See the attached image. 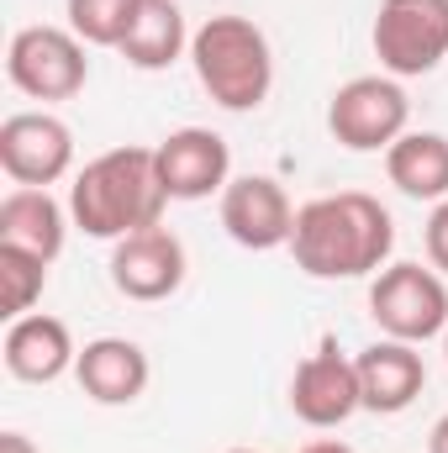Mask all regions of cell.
Returning a JSON list of instances; mask_svg holds the SVG:
<instances>
[{
    "instance_id": "cell-4",
    "label": "cell",
    "mask_w": 448,
    "mask_h": 453,
    "mask_svg": "<svg viewBox=\"0 0 448 453\" xmlns=\"http://www.w3.org/2000/svg\"><path fill=\"white\" fill-rule=\"evenodd\" d=\"M369 317L380 327V338L396 342H433L448 333V285L433 264H412L396 258L375 274L369 285Z\"/></svg>"
},
{
    "instance_id": "cell-2",
    "label": "cell",
    "mask_w": 448,
    "mask_h": 453,
    "mask_svg": "<svg viewBox=\"0 0 448 453\" xmlns=\"http://www.w3.org/2000/svg\"><path fill=\"white\" fill-rule=\"evenodd\" d=\"M164 206H169V190L158 180L153 148H143V142H121V148L96 153L69 185L74 226L101 242H121L132 232L164 226Z\"/></svg>"
},
{
    "instance_id": "cell-17",
    "label": "cell",
    "mask_w": 448,
    "mask_h": 453,
    "mask_svg": "<svg viewBox=\"0 0 448 453\" xmlns=\"http://www.w3.org/2000/svg\"><path fill=\"white\" fill-rule=\"evenodd\" d=\"M385 174L406 201H448V137L444 132H406L385 148Z\"/></svg>"
},
{
    "instance_id": "cell-20",
    "label": "cell",
    "mask_w": 448,
    "mask_h": 453,
    "mask_svg": "<svg viewBox=\"0 0 448 453\" xmlns=\"http://www.w3.org/2000/svg\"><path fill=\"white\" fill-rule=\"evenodd\" d=\"M143 0H69V32L85 48H121Z\"/></svg>"
},
{
    "instance_id": "cell-7",
    "label": "cell",
    "mask_w": 448,
    "mask_h": 453,
    "mask_svg": "<svg viewBox=\"0 0 448 453\" xmlns=\"http://www.w3.org/2000/svg\"><path fill=\"white\" fill-rule=\"evenodd\" d=\"M5 80L32 101H74L90 80L85 42L69 27H21L5 48Z\"/></svg>"
},
{
    "instance_id": "cell-18",
    "label": "cell",
    "mask_w": 448,
    "mask_h": 453,
    "mask_svg": "<svg viewBox=\"0 0 448 453\" xmlns=\"http://www.w3.org/2000/svg\"><path fill=\"white\" fill-rule=\"evenodd\" d=\"M69 206H58L48 190H11L5 201H0V242H21V248H32V253H42L48 264L64 253V242H69Z\"/></svg>"
},
{
    "instance_id": "cell-21",
    "label": "cell",
    "mask_w": 448,
    "mask_h": 453,
    "mask_svg": "<svg viewBox=\"0 0 448 453\" xmlns=\"http://www.w3.org/2000/svg\"><path fill=\"white\" fill-rule=\"evenodd\" d=\"M422 242H428V264L448 274V201H438L428 211V226H422Z\"/></svg>"
},
{
    "instance_id": "cell-8",
    "label": "cell",
    "mask_w": 448,
    "mask_h": 453,
    "mask_svg": "<svg viewBox=\"0 0 448 453\" xmlns=\"http://www.w3.org/2000/svg\"><path fill=\"white\" fill-rule=\"evenodd\" d=\"M0 169L21 190H48L74 169V132L53 111H16L0 121Z\"/></svg>"
},
{
    "instance_id": "cell-3",
    "label": "cell",
    "mask_w": 448,
    "mask_h": 453,
    "mask_svg": "<svg viewBox=\"0 0 448 453\" xmlns=\"http://www.w3.org/2000/svg\"><path fill=\"white\" fill-rule=\"evenodd\" d=\"M190 64H196L201 90L222 111H259L274 90L269 37L248 16H206L190 37Z\"/></svg>"
},
{
    "instance_id": "cell-19",
    "label": "cell",
    "mask_w": 448,
    "mask_h": 453,
    "mask_svg": "<svg viewBox=\"0 0 448 453\" xmlns=\"http://www.w3.org/2000/svg\"><path fill=\"white\" fill-rule=\"evenodd\" d=\"M42 290H48V258L21 242H0V317L5 322L27 317Z\"/></svg>"
},
{
    "instance_id": "cell-10",
    "label": "cell",
    "mask_w": 448,
    "mask_h": 453,
    "mask_svg": "<svg viewBox=\"0 0 448 453\" xmlns=\"http://www.w3.org/2000/svg\"><path fill=\"white\" fill-rule=\"evenodd\" d=\"M222 232L248 248V253H269V248H290V226H296V206L285 196L280 180L269 174H237L222 190Z\"/></svg>"
},
{
    "instance_id": "cell-6",
    "label": "cell",
    "mask_w": 448,
    "mask_h": 453,
    "mask_svg": "<svg viewBox=\"0 0 448 453\" xmlns=\"http://www.w3.org/2000/svg\"><path fill=\"white\" fill-rule=\"evenodd\" d=\"M406 121L412 101L396 74H359L328 101V132L348 153H385L396 137H406Z\"/></svg>"
},
{
    "instance_id": "cell-15",
    "label": "cell",
    "mask_w": 448,
    "mask_h": 453,
    "mask_svg": "<svg viewBox=\"0 0 448 453\" xmlns=\"http://www.w3.org/2000/svg\"><path fill=\"white\" fill-rule=\"evenodd\" d=\"M148 353L132 338H96L74 358V380L96 406H132L148 390Z\"/></svg>"
},
{
    "instance_id": "cell-11",
    "label": "cell",
    "mask_w": 448,
    "mask_h": 453,
    "mask_svg": "<svg viewBox=\"0 0 448 453\" xmlns=\"http://www.w3.org/2000/svg\"><path fill=\"white\" fill-rule=\"evenodd\" d=\"M185 269H190L185 242H180L169 226L132 232V237H121V242L112 248V285H116V296L143 301V306L169 301V296L185 285Z\"/></svg>"
},
{
    "instance_id": "cell-22",
    "label": "cell",
    "mask_w": 448,
    "mask_h": 453,
    "mask_svg": "<svg viewBox=\"0 0 448 453\" xmlns=\"http://www.w3.org/2000/svg\"><path fill=\"white\" fill-rule=\"evenodd\" d=\"M0 453H37V443H32L27 433H16V427H11V433H0Z\"/></svg>"
},
{
    "instance_id": "cell-23",
    "label": "cell",
    "mask_w": 448,
    "mask_h": 453,
    "mask_svg": "<svg viewBox=\"0 0 448 453\" xmlns=\"http://www.w3.org/2000/svg\"><path fill=\"white\" fill-rule=\"evenodd\" d=\"M428 453H448V411L433 422V433H428Z\"/></svg>"
},
{
    "instance_id": "cell-16",
    "label": "cell",
    "mask_w": 448,
    "mask_h": 453,
    "mask_svg": "<svg viewBox=\"0 0 448 453\" xmlns=\"http://www.w3.org/2000/svg\"><path fill=\"white\" fill-rule=\"evenodd\" d=\"M190 37H196V32L185 27V11H180L174 0H143L116 53H121L132 69L158 74V69H169V64H180V58L190 53Z\"/></svg>"
},
{
    "instance_id": "cell-5",
    "label": "cell",
    "mask_w": 448,
    "mask_h": 453,
    "mask_svg": "<svg viewBox=\"0 0 448 453\" xmlns=\"http://www.w3.org/2000/svg\"><path fill=\"white\" fill-rule=\"evenodd\" d=\"M375 58L396 80H422L448 58V0H380Z\"/></svg>"
},
{
    "instance_id": "cell-13",
    "label": "cell",
    "mask_w": 448,
    "mask_h": 453,
    "mask_svg": "<svg viewBox=\"0 0 448 453\" xmlns=\"http://www.w3.org/2000/svg\"><path fill=\"white\" fill-rule=\"evenodd\" d=\"M353 364H359L364 411H375V417L406 411V406L422 395V385H428V364H422V348H417V342L380 338V342H369V348H359Z\"/></svg>"
},
{
    "instance_id": "cell-1",
    "label": "cell",
    "mask_w": 448,
    "mask_h": 453,
    "mask_svg": "<svg viewBox=\"0 0 448 453\" xmlns=\"http://www.w3.org/2000/svg\"><path fill=\"white\" fill-rule=\"evenodd\" d=\"M296 269L312 280H364L380 274L396 253V222L390 211L364 190H337L296 206L290 226Z\"/></svg>"
},
{
    "instance_id": "cell-14",
    "label": "cell",
    "mask_w": 448,
    "mask_h": 453,
    "mask_svg": "<svg viewBox=\"0 0 448 453\" xmlns=\"http://www.w3.org/2000/svg\"><path fill=\"white\" fill-rule=\"evenodd\" d=\"M0 358L5 369L21 380V385H53L58 374L74 369L80 348H74V333L64 317H48V311H27L5 327V342H0Z\"/></svg>"
},
{
    "instance_id": "cell-12",
    "label": "cell",
    "mask_w": 448,
    "mask_h": 453,
    "mask_svg": "<svg viewBox=\"0 0 448 453\" xmlns=\"http://www.w3.org/2000/svg\"><path fill=\"white\" fill-rule=\"evenodd\" d=\"M158 180L169 190V201H206V196H222L227 180H232V148H227L222 132L212 127H180L169 132L158 148Z\"/></svg>"
},
{
    "instance_id": "cell-26",
    "label": "cell",
    "mask_w": 448,
    "mask_h": 453,
    "mask_svg": "<svg viewBox=\"0 0 448 453\" xmlns=\"http://www.w3.org/2000/svg\"><path fill=\"white\" fill-rule=\"evenodd\" d=\"M444 358H448V333H444Z\"/></svg>"
},
{
    "instance_id": "cell-24",
    "label": "cell",
    "mask_w": 448,
    "mask_h": 453,
    "mask_svg": "<svg viewBox=\"0 0 448 453\" xmlns=\"http://www.w3.org/2000/svg\"><path fill=\"white\" fill-rule=\"evenodd\" d=\"M301 453H353L348 443H337V438H317V443H306Z\"/></svg>"
},
{
    "instance_id": "cell-9",
    "label": "cell",
    "mask_w": 448,
    "mask_h": 453,
    "mask_svg": "<svg viewBox=\"0 0 448 453\" xmlns=\"http://www.w3.org/2000/svg\"><path fill=\"white\" fill-rule=\"evenodd\" d=\"M290 411H296V422H306V427H317V433H333V427H343L353 411H364L359 364H353L333 338L296 364V374H290Z\"/></svg>"
},
{
    "instance_id": "cell-25",
    "label": "cell",
    "mask_w": 448,
    "mask_h": 453,
    "mask_svg": "<svg viewBox=\"0 0 448 453\" xmlns=\"http://www.w3.org/2000/svg\"><path fill=\"white\" fill-rule=\"evenodd\" d=\"M227 453H253V449H227Z\"/></svg>"
}]
</instances>
